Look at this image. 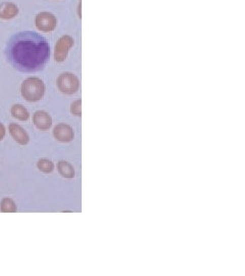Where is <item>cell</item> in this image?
Wrapping results in <instances>:
<instances>
[{"mask_svg": "<svg viewBox=\"0 0 245 276\" xmlns=\"http://www.w3.org/2000/svg\"><path fill=\"white\" fill-rule=\"evenodd\" d=\"M8 55L19 70L35 71L49 57V46L44 38L34 32L15 35L9 43Z\"/></svg>", "mask_w": 245, "mask_h": 276, "instance_id": "6da1fadb", "label": "cell"}, {"mask_svg": "<svg viewBox=\"0 0 245 276\" xmlns=\"http://www.w3.org/2000/svg\"><path fill=\"white\" fill-rule=\"evenodd\" d=\"M21 93L29 102L39 101L44 96L45 84L40 78L29 77L22 83Z\"/></svg>", "mask_w": 245, "mask_h": 276, "instance_id": "7a4b0ae2", "label": "cell"}, {"mask_svg": "<svg viewBox=\"0 0 245 276\" xmlns=\"http://www.w3.org/2000/svg\"><path fill=\"white\" fill-rule=\"evenodd\" d=\"M57 87L58 89L65 93V94H74L78 91L79 89V79L77 78L76 75L73 73H63L60 74L57 78Z\"/></svg>", "mask_w": 245, "mask_h": 276, "instance_id": "3957f363", "label": "cell"}, {"mask_svg": "<svg viewBox=\"0 0 245 276\" xmlns=\"http://www.w3.org/2000/svg\"><path fill=\"white\" fill-rule=\"evenodd\" d=\"M73 45H74V40L71 36L65 35L63 37H60L55 44L54 59L58 62L64 61L67 58L68 53L70 49L73 47Z\"/></svg>", "mask_w": 245, "mask_h": 276, "instance_id": "277c9868", "label": "cell"}, {"mask_svg": "<svg viewBox=\"0 0 245 276\" xmlns=\"http://www.w3.org/2000/svg\"><path fill=\"white\" fill-rule=\"evenodd\" d=\"M36 28L41 32H51L56 28L57 21L54 15L48 12L40 13L35 18Z\"/></svg>", "mask_w": 245, "mask_h": 276, "instance_id": "5b68a950", "label": "cell"}, {"mask_svg": "<svg viewBox=\"0 0 245 276\" xmlns=\"http://www.w3.org/2000/svg\"><path fill=\"white\" fill-rule=\"evenodd\" d=\"M53 136L59 143H71L74 140V130L67 124H58L53 129Z\"/></svg>", "mask_w": 245, "mask_h": 276, "instance_id": "8992f818", "label": "cell"}, {"mask_svg": "<svg viewBox=\"0 0 245 276\" xmlns=\"http://www.w3.org/2000/svg\"><path fill=\"white\" fill-rule=\"evenodd\" d=\"M9 131L14 140L21 146H26L30 142V137L27 131L19 124L13 123L9 126Z\"/></svg>", "mask_w": 245, "mask_h": 276, "instance_id": "52a82bcc", "label": "cell"}, {"mask_svg": "<svg viewBox=\"0 0 245 276\" xmlns=\"http://www.w3.org/2000/svg\"><path fill=\"white\" fill-rule=\"evenodd\" d=\"M19 15V8L16 4L5 2L0 4V19L9 21L15 19Z\"/></svg>", "mask_w": 245, "mask_h": 276, "instance_id": "ba28073f", "label": "cell"}, {"mask_svg": "<svg viewBox=\"0 0 245 276\" xmlns=\"http://www.w3.org/2000/svg\"><path fill=\"white\" fill-rule=\"evenodd\" d=\"M33 123L39 130H48L52 125V119L48 113L37 111L33 116Z\"/></svg>", "mask_w": 245, "mask_h": 276, "instance_id": "9c48e42d", "label": "cell"}, {"mask_svg": "<svg viewBox=\"0 0 245 276\" xmlns=\"http://www.w3.org/2000/svg\"><path fill=\"white\" fill-rule=\"evenodd\" d=\"M11 113L14 118H16L19 121H28L30 118V114L28 110L23 106V105H14L12 107Z\"/></svg>", "mask_w": 245, "mask_h": 276, "instance_id": "30bf717a", "label": "cell"}, {"mask_svg": "<svg viewBox=\"0 0 245 276\" xmlns=\"http://www.w3.org/2000/svg\"><path fill=\"white\" fill-rule=\"evenodd\" d=\"M57 170H58L59 174L63 177H65V178L71 179V178L75 177V169L68 162H65V161L58 162Z\"/></svg>", "mask_w": 245, "mask_h": 276, "instance_id": "8fae6325", "label": "cell"}, {"mask_svg": "<svg viewBox=\"0 0 245 276\" xmlns=\"http://www.w3.org/2000/svg\"><path fill=\"white\" fill-rule=\"evenodd\" d=\"M0 211L3 213H16L17 212V204L14 199L10 197H6L2 200L0 203Z\"/></svg>", "mask_w": 245, "mask_h": 276, "instance_id": "7c38bea8", "label": "cell"}, {"mask_svg": "<svg viewBox=\"0 0 245 276\" xmlns=\"http://www.w3.org/2000/svg\"><path fill=\"white\" fill-rule=\"evenodd\" d=\"M37 167L41 172L45 174H49L54 170L53 163L48 159H40L37 163Z\"/></svg>", "mask_w": 245, "mask_h": 276, "instance_id": "4fadbf2b", "label": "cell"}, {"mask_svg": "<svg viewBox=\"0 0 245 276\" xmlns=\"http://www.w3.org/2000/svg\"><path fill=\"white\" fill-rule=\"evenodd\" d=\"M71 112L73 115L77 116V117H81L82 116V101L80 99L74 101L71 106Z\"/></svg>", "mask_w": 245, "mask_h": 276, "instance_id": "5bb4252c", "label": "cell"}, {"mask_svg": "<svg viewBox=\"0 0 245 276\" xmlns=\"http://www.w3.org/2000/svg\"><path fill=\"white\" fill-rule=\"evenodd\" d=\"M6 127H5V125L2 123V122H0V142H2L3 140H4V138H5V136H6Z\"/></svg>", "mask_w": 245, "mask_h": 276, "instance_id": "9a60e30c", "label": "cell"}]
</instances>
